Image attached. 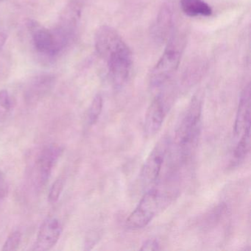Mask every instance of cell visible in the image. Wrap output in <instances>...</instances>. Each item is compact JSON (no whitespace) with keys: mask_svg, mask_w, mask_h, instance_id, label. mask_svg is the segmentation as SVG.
<instances>
[{"mask_svg":"<svg viewBox=\"0 0 251 251\" xmlns=\"http://www.w3.org/2000/svg\"><path fill=\"white\" fill-rule=\"evenodd\" d=\"M171 19V12H170V9L167 7H164L160 12L156 25H155L154 31H155L156 36L163 38L166 36L168 29H170Z\"/></svg>","mask_w":251,"mask_h":251,"instance_id":"obj_13","label":"cell"},{"mask_svg":"<svg viewBox=\"0 0 251 251\" xmlns=\"http://www.w3.org/2000/svg\"><path fill=\"white\" fill-rule=\"evenodd\" d=\"M251 85L248 84L241 94L239 106L235 120V136H238L251 126Z\"/></svg>","mask_w":251,"mask_h":251,"instance_id":"obj_9","label":"cell"},{"mask_svg":"<svg viewBox=\"0 0 251 251\" xmlns=\"http://www.w3.org/2000/svg\"><path fill=\"white\" fill-rule=\"evenodd\" d=\"M11 98L8 91H1L0 92V117L6 115L11 109Z\"/></svg>","mask_w":251,"mask_h":251,"instance_id":"obj_17","label":"cell"},{"mask_svg":"<svg viewBox=\"0 0 251 251\" xmlns=\"http://www.w3.org/2000/svg\"><path fill=\"white\" fill-rule=\"evenodd\" d=\"M6 39V34L4 32L0 31V48H2L3 45H5Z\"/></svg>","mask_w":251,"mask_h":251,"instance_id":"obj_20","label":"cell"},{"mask_svg":"<svg viewBox=\"0 0 251 251\" xmlns=\"http://www.w3.org/2000/svg\"><path fill=\"white\" fill-rule=\"evenodd\" d=\"M202 127V102L198 97L192 100L175 136V148L180 161H187L199 142Z\"/></svg>","mask_w":251,"mask_h":251,"instance_id":"obj_2","label":"cell"},{"mask_svg":"<svg viewBox=\"0 0 251 251\" xmlns=\"http://www.w3.org/2000/svg\"><path fill=\"white\" fill-rule=\"evenodd\" d=\"M95 46L108 64L113 84L115 87H121L130 75L133 63L128 47L119 33L108 26H102L97 32Z\"/></svg>","mask_w":251,"mask_h":251,"instance_id":"obj_1","label":"cell"},{"mask_svg":"<svg viewBox=\"0 0 251 251\" xmlns=\"http://www.w3.org/2000/svg\"><path fill=\"white\" fill-rule=\"evenodd\" d=\"M21 233L20 231H14L8 236L7 240L4 244L2 251H17L20 246V242H21Z\"/></svg>","mask_w":251,"mask_h":251,"instance_id":"obj_15","label":"cell"},{"mask_svg":"<svg viewBox=\"0 0 251 251\" xmlns=\"http://www.w3.org/2000/svg\"><path fill=\"white\" fill-rule=\"evenodd\" d=\"M251 151V126L247 127L236 145L233 158L236 163H240L246 158Z\"/></svg>","mask_w":251,"mask_h":251,"instance_id":"obj_12","label":"cell"},{"mask_svg":"<svg viewBox=\"0 0 251 251\" xmlns=\"http://www.w3.org/2000/svg\"><path fill=\"white\" fill-rule=\"evenodd\" d=\"M103 101L100 95H98L94 98L88 114V121L91 126L95 125L98 122L101 112H102Z\"/></svg>","mask_w":251,"mask_h":251,"instance_id":"obj_14","label":"cell"},{"mask_svg":"<svg viewBox=\"0 0 251 251\" xmlns=\"http://www.w3.org/2000/svg\"><path fill=\"white\" fill-rule=\"evenodd\" d=\"M171 142L167 136L161 138L151 151L141 170V184L145 189L152 186L158 180L165 161Z\"/></svg>","mask_w":251,"mask_h":251,"instance_id":"obj_4","label":"cell"},{"mask_svg":"<svg viewBox=\"0 0 251 251\" xmlns=\"http://www.w3.org/2000/svg\"><path fill=\"white\" fill-rule=\"evenodd\" d=\"M61 223L57 219H47L39 228L33 250L44 251L53 248L61 236Z\"/></svg>","mask_w":251,"mask_h":251,"instance_id":"obj_7","label":"cell"},{"mask_svg":"<svg viewBox=\"0 0 251 251\" xmlns=\"http://www.w3.org/2000/svg\"><path fill=\"white\" fill-rule=\"evenodd\" d=\"M167 111V100L162 95H158L152 101L145 114L144 130L148 137H152L159 131Z\"/></svg>","mask_w":251,"mask_h":251,"instance_id":"obj_6","label":"cell"},{"mask_svg":"<svg viewBox=\"0 0 251 251\" xmlns=\"http://www.w3.org/2000/svg\"><path fill=\"white\" fill-rule=\"evenodd\" d=\"M161 249L158 241L155 239H148L142 244L141 251H158Z\"/></svg>","mask_w":251,"mask_h":251,"instance_id":"obj_18","label":"cell"},{"mask_svg":"<svg viewBox=\"0 0 251 251\" xmlns=\"http://www.w3.org/2000/svg\"><path fill=\"white\" fill-rule=\"evenodd\" d=\"M33 43L36 50L42 53L55 55L61 49V42L52 32L38 25H30Z\"/></svg>","mask_w":251,"mask_h":251,"instance_id":"obj_8","label":"cell"},{"mask_svg":"<svg viewBox=\"0 0 251 251\" xmlns=\"http://www.w3.org/2000/svg\"><path fill=\"white\" fill-rule=\"evenodd\" d=\"M8 192V186L6 179L0 172V203L2 202Z\"/></svg>","mask_w":251,"mask_h":251,"instance_id":"obj_19","label":"cell"},{"mask_svg":"<svg viewBox=\"0 0 251 251\" xmlns=\"http://www.w3.org/2000/svg\"><path fill=\"white\" fill-rule=\"evenodd\" d=\"M162 202L163 195L159 190L148 189L126 220L127 228L136 230L146 227L161 208Z\"/></svg>","mask_w":251,"mask_h":251,"instance_id":"obj_3","label":"cell"},{"mask_svg":"<svg viewBox=\"0 0 251 251\" xmlns=\"http://www.w3.org/2000/svg\"><path fill=\"white\" fill-rule=\"evenodd\" d=\"M64 180L63 178H58V180L54 182L53 184L51 186L50 190L49 192V201L50 202L54 203L57 202L59 199L60 195L64 189Z\"/></svg>","mask_w":251,"mask_h":251,"instance_id":"obj_16","label":"cell"},{"mask_svg":"<svg viewBox=\"0 0 251 251\" xmlns=\"http://www.w3.org/2000/svg\"><path fill=\"white\" fill-rule=\"evenodd\" d=\"M180 61V50L175 42H171L151 73V86L161 87L167 83L176 73Z\"/></svg>","mask_w":251,"mask_h":251,"instance_id":"obj_5","label":"cell"},{"mask_svg":"<svg viewBox=\"0 0 251 251\" xmlns=\"http://www.w3.org/2000/svg\"><path fill=\"white\" fill-rule=\"evenodd\" d=\"M182 11L189 17H208L212 14L211 7L202 0H181Z\"/></svg>","mask_w":251,"mask_h":251,"instance_id":"obj_11","label":"cell"},{"mask_svg":"<svg viewBox=\"0 0 251 251\" xmlns=\"http://www.w3.org/2000/svg\"><path fill=\"white\" fill-rule=\"evenodd\" d=\"M62 150L57 145H51L42 151L38 160V173L39 182L41 184H45L50 176L51 172L55 163L61 155Z\"/></svg>","mask_w":251,"mask_h":251,"instance_id":"obj_10","label":"cell"}]
</instances>
